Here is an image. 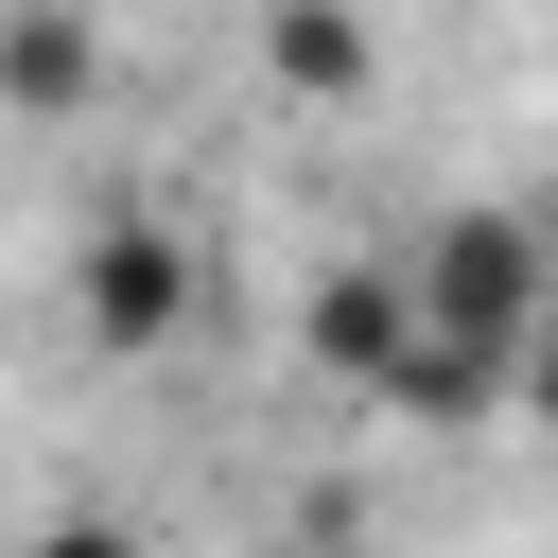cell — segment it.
<instances>
[{"label":"cell","mask_w":558,"mask_h":558,"mask_svg":"<svg viewBox=\"0 0 558 558\" xmlns=\"http://www.w3.org/2000/svg\"><path fill=\"white\" fill-rule=\"evenodd\" d=\"M87 87H105L87 0H0V105H17V122H70Z\"/></svg>","instance_id":"cell-5"},{"label":"cell","mask_w":558,"mask_h":558,"mask_svg":"<svg viewBox=\"0 0 558 558\" xmlns=\"http://www.w3.org/2000/svg\"><path fill=\"white\" fill-rule=\"evenodd\" d=\"M401 279H418V331H471V349H506L541 296H558V227L541 209H436L418 244H401Z\"/></svg>","instance_id":"cell-1"},{"label":"cell","mask_w":558,"mask_h":558,"mask_svg":"<svg viewBox=\"0 0 558 558\" xmlns=\"http://www.w3.org/2000/svg\"><path fill=\"white\" fill-rule=\"evenodd\" d=\"M506 401H523V418H558V296L506 331Z\"/></svg>","instance_id":"cell-7"},{"label":"cell","mask_w":558,"mask_h":558,"mask_svg":"<svg viewBox=\"0 0 558 558\" xmlns=\"http://www.w3.org/2000/svg\"><path fill=\"white\" fill-rule=\"evenodd\" d=\"M17 558H140V541H122V523H35Z\"/></svg>","instance_id":"cell-8"},{"label":"cell","mask_w":558,"mask_h":558,"mask_svg":"<svg viewBox=\"0 0 558 558\" xmlns=\"http://www.w3.org/2000/svg\"><path fill=\"white\" fill-rule=\"evenodd\" d=\"M366 401H401L418 436H488V418H506V349H471V331H401V366H384Z\"/></svg>","instance_id":"cell-6"},{"label":"cell","mask_w":558,"mask_h":558,"mask_svg":"<svg viewBox=\"0 0 558 558\" xmlns=\"http://www.w3.org/2000/svg\"><path fill=\"white\" fill-rule=\"evenodd\" d=\"M262 87L279 105H366L384 87V17L366 0H262Z\"/></svg>","instance_id":"cell-4"},{"label":"cell","mask_w":558,"mask_h":558,"mask_svg":"<svg viewBox=\"0 0 558 558\" xmlns=\"http://www.w3.org/2000/svg\"><path fill=\"white\" fill-rule=\"evenodd\" d=\"M192 279H209V262H192V227H174V209H105V227L70 244V331L140 366V349H174V331H192Z\"/></svg>","instance_id":"cell-2"},{"label":"cell","mask_w":558,"mask_h":558,"mask_svg":"<svg viewBox=\"0 0 558 558\" xmlns=\"http://www.w3.org/2000/svg\"><path fill=\"white\" fill-rule=\"evenodd\" d=\"M401 331H418V279H401L384 244L314 262V296H296V349H314L331 384H384V366H401Z\"/></svg>","instance_id":"cell-3"}]
</instances>
